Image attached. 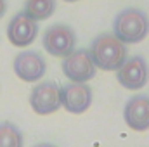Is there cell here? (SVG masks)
Masks as SVG:
<instances>
[{
	"label": "cell",
	"mask_w": 149,
	"mask_h": 147,
	"mask_svg": "<svg viewBox=\"0 0 149 147\" xmlns=\"http://www.w3.org/2000/svg\"><path fill=\"white\" fill-rule=\"evenodd\" d=\"M95 68L102 71H118L128 57L127 45L113 33H102L95 37L88 49Z\"/></svg>",
	"instance_id": "cell-1"
},
{
	"label": "cell",
	"mask_w": 149,
	"mask_h": 147,
	"mask_svg": "<svg viewBox=\"0 0 149 147\" xmlns=\"http://www.w3.org/2000/svg\"><path fill=\"white\" fill-rule=\"evenodd\" d=\"M113 35L125 45L141 43L149 35V16L135 7L120 10L113 21Z\"/></svg>",
	"instance_id": "cell-2"
},
{
	"label": "cell",
	"mask_w": 149,
	"mask_h": 147,
	"mask_svg": "<svg viewBox=\"0 0 149 147\" xmlns=\"http://www.w3.org/2000/svg\"><path fill=\"white\" fill-rule=\"evenodd\" d=\"M42 45L47 54L54 57H66L76 49V33L68 24H52L43 31Z\"/></svg>",
	"instance_id": "cell-3"
},
{
	"label": "cell",
	"mask_w": 149,
	"mask_h": 147,
	"mask_svg": "<svg viewBox=\"0 0 149 147\" xmlns=\"http://www.w3.org/2000/svg\"><path fill=\"white\" fill-rule=\"evenodd\" d=\"M63 73L73 83H87L95 76V64L88 49H74L66 57H63Z\"/></svg>",
	"instance_id": "cell-4"
},
{
	"label": "cell",
	"mask_w": 149,
	"mask_h": 147,
	"mask_svg": "<svg viewBox=\"0 0 149 147\" xmlns=\"http://www.w3.org/2000/svg\"><path fill=\"white\" fill-rule=\"evenodd\" d=\"M30 106L40 116H47L52 114L63 106L61 101V87L52 81H38L33 87V90L30 92Z\"/></svg>",
	"instance_id": "cell-5"
},
{
	"label": "cell",
	"mask_w": 149,
	"mask_h": 147,
	"mask_svg": "<svg viewBox=\"0 0 149 147\" xmlns=\"http://www.w3.org/2000/svg\"><path fill=\"white\" fill-rule=\"evenodd\" d=\"M12 69L16 76L26 83L40 81L47 73V62L37 50H23L14 57Z\"/></svg>",
	"instance_id": "cell-6"
},
{
	"label": "cell",
	"mask_w": 149,
	"mask_h": 147,
	"mask_svg": "<svg viewBox=\"0 0 149 147\" xmlns=\"http://www.w3.org/2000/svg\"><path fill=\"white\" fill-rule=\"evenodd\" d=\"M120 85L127 90H141L149 80V66L142 55L127 57L123 66L116 71Z\"/></svg>",
	"instance_id": "cell-7"
},
{
	"label": "cell",
	"mask_w": 149,
	"mask_h": 147,
	"mask_svg": "<svg viewBox=\"0 0 149 147\" xmlns=\"http://www.w3.org/2000/svg\"><path fill=\"white\" fill-rule=\"evenodd\" d=\"M38 37V23L24 12H17L7 24V38L14 47H28Z\"/></svg>",
	"instance_id": "cell-8"
},
{
	"label": "cell",
	"mask_w": 149,
	"mask_h": 147,
	"mask_svg": "<svg viewBox=\"0 0 149 147\" xmlns=\"http://www.w3.org/2000/svg\"><path fill=\"white\" fill-rule=\"evenodd\" d=\"M92 88L87 83H66L61 87L63 107L71 114H81L92 106Z\"/></svg>",
	"instance_id": "cell-9"
},
{
	"label": "cell",
	"mask_w": 149,
	"mask_h": 147,
	"mask_svg": "<svg viewBox=\"0 0 149 147\" xmlns=\"http://www.w3.org/2000/svg\"><path fill=\"white\" fill-rule=\"evenodd\" d=\"M125 123L135 132L149 130V97L148 95H134L127 101L123 107Z\"/></svg>",
	"instance_id": "cell-10"
},
{
	"label": "cell",
	"mask_w": 149,
	"mask_h": 147,
	"mask_svg": "<svg viewBox=\"0 0 149 147\" xmlns=\"http://www.w3.org/2000/svg\"><path fill=\"white\" fill-rule=\"evenodd\" d=\"M57 3L56 0H26L24 2V14H28L31 19L35 21H45L49 19L54 10H56Z\"/></svg>",
	"instance_id": "cell-11"
},
{
	"label": "cell",
	"mask_w": 149,
	"mask_h": 147,
	"mask_svg": "<svg viewBox=\"0 0 149 147\" xmlns=\"http://www.w3.org/2000/svg\"><path fill=\"white\" fill-rule=\"evenodd\" d=\"M24 146V137L21 130L10 123V121H2L0 123V147H23Z\"/></svg>",
	"instance_id": "cell-12"
},
{
	"label": "cell",
	"mask_w": 149,
	"mask_h": 147,
	"mask_svg": "<svg viewBox=\"0 0 149 147\" xmlns=\"http://www.w3.org/2000/svg\"><path fill=\"white\" fill-rule=\"evenodd\" d=\"M7 12V0H0V19L5 16Z\"/></svg>",
	"instance_id": "cell-13"
},
{
	"label": "cell",
	"mask_w": 149,
	"mask_h": 147,
	"mask_svg": "<svg viewBox=\"0 0 149 147\" xmlns=\"http://www.w3.org/2000/svg\"><path fill=\"white\" fill-rule=\"evenodd\" d=\"M33 147H57V146L49 144V142H40V144H37V146H33Z\"/></svg>",
	"instance_id": "cell-14"
},
{
	"label": "cell",
	"mask_w": 149,
	"mask_h": 147,
	"mask_svg": "<svg viewBox=\"0 0 149 147\" xmlns=\"http://www.w3.org/2000/svg\"><path fill=\"white\" fill-rule=\"evenodd\" d=\"M64 2H78V0H64Z\"/></svg>",
	"instance_id": "cell-15"
}]
</instances>
